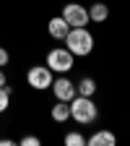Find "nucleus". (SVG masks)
<instances>
[{
	"instance_id": "f257e3e1",
	"label": "nucleus",
	"mask_w": 130,
	"mask_h": 146,
	"mask_svg": "<svg viewBox=\"0 0 130 146\" xmlns=\"http://www.w3.org/2000/svg\"><path fill=\"white\" fill-rule=\"evenodd\" d=\"M65 47L73 58H86V55L94 52V34H91L86 26H76L65 34Z\"/></svg>"
},
{
	"instance_id": "f03ea898",
	"label": "nucleus",
	"mask_w": 130,
	"mask_h": 146,
	"mask_svg": "<svg viewBox=\"0 0 130 146\" xmlns=\"http://www.w3.org/2000/svg\"><path fill=\"white\" fill-rule=\"evenodd\" d=\"M99 117V104L94 102V97H81L76 94L70 99V120H76L78 125H91Z\"/></svg>"
},
{
	"instance_id": "7ed1b4c3",
	"label": "nucleus",
	"mask_w": 130,
	"mask_h": 146,
	"mask_svg": "<svg viewBox=\"0 0 130 146\" xmlns=\"http://www.w3.org/2000/svg\"><path fill=\"white\" fill-rule=\"evenodd\" d=\"M52 73H70L76 65V58L68 52V47H55L47 52V63H44Z\"/></svg>"
},
{
	"instance_id": "20e7f679",
	"label": "nucleus",
	"mask_w": 130,
	"mask_h": 146,
	"mask_svg": "<svg viewBox=\"0 0 130 146\" xmlns=\"http://www.w3.org/2000/svg\"><path fill=\"white\" fill-rule=\"evenodd\" d=\"M52 78H55V73L47 68V65H31L26 70V84L36 91H44L52 86Z\"/></svg>"
},
{
	"instance_id": "39448f33",
	"label": "nucleus",
	"mask_w": 130,
	"mask_h": 146,
	"mask_svg": "<svg viewBox=\"0 0 130 146\" xmlns=\"http://www.w3.org/2000/svg\"><path fill=\"white\" fill-rule=\"evenodd\" d=\"M60 16L68 21L70 29H76V26H88V24H91V21H88V11H86V5H81V3H65Z\"/></svg>"
},
{
	"instance_id": "423d86ee",
	"label": "nucleus",
	"mask_w": 130,
	"mask_h": 146,
	"mask_svg": "<svg viewBox=\"0 0 130 146\" xmlns=\"http://www.w3.org/2000/svg\"><path fill=\"white\" fill-rule=\"evenodd\" d=\"M49 89H52L55 99H60V102H70L73 97L78 94V91H76V84H73L65 73H60L57 78H52V86H49Z\"/></svg>"
},
{
	"instance_id": "0eeeda50",
	"label": "nucleus",
	"mask_w": 130,
	"mask_h": 146,
	"mask_svg": "<svg viewBox=\"0 0 130 146\" xmlns=\"http://www.w3.org/2000/svg\"><path fill=\"white\" fill-rule=\"evenodd\" d=\"M68 31H70V26H68V21H65L63 16H55V18H49V21H47V34L52 36V39L63 42Z\"/></svg>"
},
{
	"instance_id": "6e6552de",
	"label": "nucleus",
	"mask_w": 130,
	"mask_h": 146,
	"mask_svg": "<svg viewBox=\"0 0 130 146\" xmlns=\"http://www.w3.org/2000/svg\"><path fill=\"white\" fill-rule=\"evenodd\" d=\"M86 143H88V146H115V143H117V136L109 131V128H99L94 136L86 138Z\"/></svg>"
},
{
	"instance_id": "1a4fd4ad",
	"label": "nucleus",
	"mask_w": 130,
	"mask_h": 146,
	"mask_svg": "<svg viewBox=\"0 0 130 146\" xmlns=\"http://www.w3.org/2000/svg\"><path fill=\"white\" fill-rule=\"evenodd\" d=\"M86 11H88V21L91 24H104L109 18V5L107 3H91Z\"/></svg>"
},
{
	"instance_id": "9d476101",
	"label": "nucleus",
	"mask_w": 130,
	"mask_h": 146,
	"mask_svg": "<svg viewBox=\"0 0 130 146\" xmlns=\"http://www.w3.org/2000/svg\"><path fill=\"white\" fill-rule=\"evenodd\" d=\"M49 117H52L55 123H65V120H70V102L55 99V107L49 110Z\"/></svg>"
},
{
	"instance_id": "9b49d317",
	"label": "nucleus",
	"mask_w": 130,
	"mask_h": 146,
	"mask_svg": "<svg viewBox=\"0 0 130 146\" xmlns=\"http://www.w3.org/2000/svg\"><path fill=\"white\" fill-rule=\"evenodd\" d=\"M96 89H99V84L91 78V76H83V78L76 84V91H78L81 97H94V94H96Z\"/></svg>"
},
{
	"instance_id": "f8f14e48",
	"label": "nucleus",
	"mask_w": 130,
	"mask_h": 146,
	"mask_svg": "<svg viewBox=\"0 0 130 146\" xmlns=\"http://www.w3.org/2000/svg\"><path fill=\"white\" fill-rule=\"evenodd\" d=\"M65 146H83L86 143V138H83V133L81 131H70V133H65Z\"/></svg>"
},
{
	"instance_id": "ddd939ff",
	"label": "nucleus",
	"mask_w": 130,
	"mask_h": 146,
	"mask_svg": "<svg viewBox=\"0 0 130 146\" xmlns=\"http://www.w3.org/2000/svg\"><path fill=\"white\" fill-rule=\"evenodd\" d=\"M11 107V86H0V112Z\"/></svg>"
},
{
	"instance_id": "4468645a",
	"label": "nucleus",
	"mask_w": 130,
	"mask_h": 146,
	"mask_svg": "<svg viewBox=\"0 0 130 146\" xmlns=\"http://www.w3.org/2000/svg\"><path fill=\"white\" fill-rule=\"evenodd\" d=\"M18 143H21V146H39L42 141H39V138H36V136H24L21 141H18Z\"/></svg>"
},
{
	"instance_id": "2eb2a0df",
	"label": "nucleus",
	"mask_w": 130,
	"mask_h": 146,
	"mask_svg": "<svg viewBox=\"0 0 130 146\" xmlns=\"http://www.w3.org/2000/svg\"><path fill=\"white\" fill-rule=\"evenodd\" d=\"M8 60H11V55H8V50H5L3 44H0V68H3V65H8Z\"/></svg>"
},
{
	"instance_id": "dca6fc26",
	"label": "nucleus",
	"mask_w": 130,
	"mask_h": 146,
	"mask_svg": "<svg viewBox=\"0 0 130 146\" xmlns=\"http://www.w3.org/2000/svg\"><path fill=\"white\" fill-rule=\"evenodd\" d=\"M5 84H8V78H5V70L0 68V86H5Z\"/></svg>"
},
{
	"instance_id": "f3484780",
	"label": "nucleus",
	"mask_w": 130,
	"mask_h": 146,
	"mask_svg": "<svg viewBox=\"0 0 130 146\" xmlns=\"http://www.w3.org/2000/svg\"><path fill=\"white\" fill-rule=\"evenodd\" d=\"M11 143H16V141H11V138H0V146H11Z\"/></svg>"
}]
</instances>
